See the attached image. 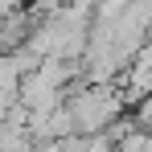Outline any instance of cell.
<instances>
[{
	"label": "cell",
	"mask_w": 152,
	"mask_h": 152,
	"mask_svg": "<svg viewBox=\"0 0 152 152\" xmlns=\"http://www.w3.org/2000/svg\"><path fill=\"white\" fill-rule=\"evenodd\" d=\"M62 103H66V111L74 119V136H99L107 127H115L127 99L107 82H78V86H66Z\"/></svg>",
	"instance_id": "obj_1"
}]
</instances>
